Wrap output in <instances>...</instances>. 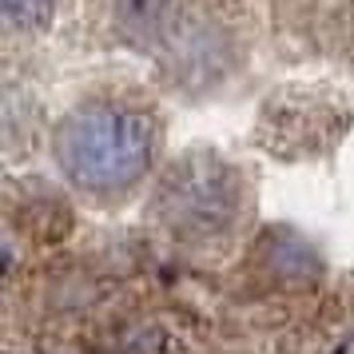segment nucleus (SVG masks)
Masks as SVG:
<instances>
[{
	"label": "nucleus",
	"instance_id": "f257e3e1",
	"mask_svg": "<svg viewBox=\"0 0 354 354\" xmlns=\"http://www.w3.org/2000/svg\"><path fill=\"white\" fill-rule=\"evenodd\" d=\"M64 163L88 192L131 187L147 167V131L128 115H88L68 131Z\"/></svg>",
	"mask_w": 354,
	"mask_h": 354
},
{
	"label": "nucleus",
	"instance_id": "20e7f679",
	"mask_svg": "<svg viewBox=\"0 0 354 354\" xmlns=\"http://www.w3.org/2000/svg\"><path fill=\"white\" fill-rule=\"evenodd\" d=\"M52 0H8V17L24 20V24H40V20L48 17Z\"/></svg>",
	"mask_w": 354,
	"mask_h": 354
},
{
	"label": "nucleus",
	"instance_id": "f03ea898",
	"mask_svg": "<svg viewBox=\"0 0 354 354\" xmlns=\"http://www.w3.org/2000/svg\"><path fill=\"white\" fill-rule=\"evenodd\" d=\"M163 215L179 235H215L235 215V192L219 167H179L163 192Z\"/></svg>",
	"mask_w": 354,
	"mask_h": 354
},
{
	"label": "nucleus",
	"instance_id": "7ed1b4c3",
	"mask_svg": "<svg viewBox=\"0 0 354 354\" xmlns=\"http://www.w3.org/2000/svg\"><path fill=\"white\" fill-rule=\"evenodd\" d=\"M163 4L167 0H115V17H120V28H128V32H147L156 20H160Z\"/></svg>",
	"mask_w": 354,
	"mask_h": 354
}]
</instances>
